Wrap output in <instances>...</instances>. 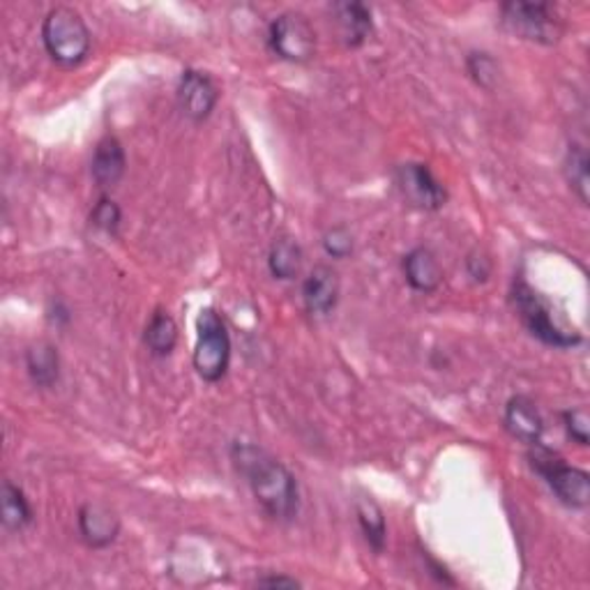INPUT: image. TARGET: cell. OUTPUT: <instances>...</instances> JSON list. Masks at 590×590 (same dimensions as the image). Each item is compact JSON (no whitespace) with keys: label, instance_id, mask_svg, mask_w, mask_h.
<instances>
[{"label":"cell","instance_id":"cell-1","mask_svg":"<svg viewBox=\"0 0 590 590\" xmlns=\"http://www.w3.org/2000/svg\"><path fill=\"white\" fill-rule=\"evenodd\" d=\"M231 461L236 471L250 484L252 494L261 510L273 522L288 524L301 512V489L298 480L275 459L254 442H233Z\"/></svg>","mask_w":590,"mask_h":590},{"label":"cell","instance_id":"cell-2","mask_svg":"<svg viewBox=\"0 0 590 590\" xmlns=\"http://www.w3.org/2000/svg\"><path fill=\"white\" fill-rule=\"evenodd\" d=\"M42 44L46 54L61 67H77L90 54L92 35L77 10L56 6L46 12L42 21Z\"/></svg>","mask_w":590,"mask_h":590},{"label":"cell","instance_id":"cell-3","mask_svg":"<svg viewBox=\"0 0 590 590\" xmlns=\"http://www.w3.org/2000/svg\"><path fill=\"white\" fill-rule=\"evenodd\" d=\"M528 466L547 482L554 496L572 510H583L590 503V476L570 466L556 450L543 446V440L528 446Z\"/></svg>","mask_w":590,"mask_h":590},{"label":"cell","instance_id":"cell-4","mask_svg":"<svg viewBox=\"0 0 590 590\" xmlns=\"http://www.w3.org/2000/svg\"><path fill=\"white\" fill-rule=\"evenodd\" d=\"M510 301L528 335L537 341H543L554 349H572L577 343H581V335L560 328L551 314L549 303L524 280H514Z\"/></svg>","mask_w":590,"mask_h":590},{"label":"cell","instance_id":"cell-5","mask_svg":"<svg viewBox=\"0 0 590 590\" xmlns=\"http://www.w3.org/2000/svg\"><path fill=\"white\" fill-rule=\"evenodd\" d=\"M196 374L206 383H217L227 376L231 364V335L225 318L215 309H201L196 318V347L192 356Z\"/></svg>","mask_w":590,"mask_h":590},{"label":"cell","instance_id":"cell-6","mask_svg":"<svg viewBox=\"0 0 590 590\" xmlns=\"http://www.w3.org/2000/svg\"><path fill=\"white\" fill-rule=\"evenodd\" d=\"M501 23L507 33L545 46L558 44L565 33L558 10L549 3H522V0L503 3Z\"/></svg>","mask_w":590,"mask_h":590},{"label":"cell","instance_id":"cell-7","mask_svg":"<svg viewBox=\"0 0 590 590\" xmlns=\"http://www.w3.org/2000/svg\"><path fill=\"white\" fill-rule=\"evenodd\" d=\"M270 52L286 63L303 65L316 56V31L301 12H282L270 21Z\"/></svg>","mask_w":590,"mask_h":590},{"label":"cell","instance_id":"cell-8","mask_svg":"<svg viewBox=\"0 0 590 590\" xmlns=\"http://www.w3.org/2000/svg\"><path fill=\"white\" fill-rule=\"evenodd\" d=\"M395 185L402 192L404 201L417 210L436 212L448 204V189L442 185L429 164L404 162L395 168Z\"/></svg>","mask_w":590,"mask_h":590},{"label":"cell","instance_id":"cell-9","mask_svg":"<svg viewBox=\"0 0 590 590\" xmlns=\"http://www.w3.org/2000/svg\"><path fill=\"white\" fill-rule=\"evenodd\" d=\"M178 107L192 122H204L219 102V86L208 72L185 69L176 88Z\"/></svg>","mask_w":590,"mask_h":590},{"label":"cell","instance_id":"cell-10","mask_svg":"<svg viewBox=\"0 0 590 590\" xmlns=\"http://www.w3.org/2000/svg\"><path fill=\"white\" fill-rule=\"evenodd\" d=\"M79 535L90 549H107L120 535V516L105 503H86L77 516Z\"/></svg>","mask_w":590,"mask_h":590},{"label":"cell","instance_id":"cell-11","mask_svg":"<svg viewBox=\"0 0 590 590\" xmlns=\"http://www.w3.org/2000/svg\"><path fill=\"white\" fill-rule=\"evenodd\" d=\"M503 427L505 431L520 442H526V446H533V442H539L545 436V420L543 413H539L537 404L526 397V395H514L505 404L503 413Z\"/></svg>","mask_w":590,"mask_h":590},{"label":"cell","instance_id":"cell-12","mask_svg":"<svg viewBox=\"0 0 590 590\" xmlns=\"http://www.w3.org/2000/svg\"><path fill=\"white\" fill-rule=\"evenodd\" d=\"M128 171V155L125 148L116 136H105L102 141H97L92 162H90V176L97 189L109 192L113 189L122 178H125Z\"/></svg>","mask_w":590,"mask_h":590},{"label":"cell","instance_id":"cell-13","mask_svg":"<svg viewBox=\"0 0 590 590\" xmlns=\"http://www.w3.org/2000/svg\"><path fill=\"white\" fill-rule=\"evenodd\" d=\"M339 275L330 265H314L303 282V303L309 314L328 316L339 303Z\"/></svg>","mask_w":590,"mask_h":590},{"label":"cell","instance_id":"cell-14","mask_svg":"<svg viewBox=\"0 0 590 590\" xmlns=\"http://www.w3.org/2000/svg\"><path fill=\"white\" fill-rule=\"evenodd\" d=\"M332 17L341 42L349 48L362 46L369 40V35L374 33L372 10L358 3V0H351V3H335Z\"/></svg>","mask_w":590,"mask_h":590},{"label":"cell","instance_id":"cell-15","mask_svg":"<svg viewBox=\"0 0 590 590\" xmlns=\"http://www.w3.org/2000/svg\"><path fill=\"white\" fill-rule=\"evenodd\" d=\"M402 273L408 286L417 293H436L442 284V267L429 248H413L402 259Z\"/></svg>","mask_w":590,"mask_h":590},{"label":"cell","instance_id":"cell-16","mask_svg":"<svg viewBox=\"0 0 590 590\" xmlns=\"http://www.w3.org/2000/svg\"><path fill=\"white\" fill-rule=\"evenodd\" d=\"M0 503H3V512L0 514H3L6 531L21 533L33 524L35 512L26 496V491H23L19 484H14L12 480H3V489H0Z\"/></svg>","mask_w":590,"mask_h":590},{"label":"cell","instance_id":"cell-17","mask_svg":"<svg viewBox=\"0 0 590 590\" xmlns=\"http://www.w3.org/2000/svg\"><path fill=\"white\" fill-rule=\"evenodd\" d=\"M26 372L31 381L42 390H48L58 383L61 358L54 343H48V341L33 343V347L26 351Z\"/></svg>","mask_w":590,"mask_h":590},{"label":"cell","instance_id":"cell-18","mask_svg":"<svg viewBox=\"0 0 590 590\" xmlns=\"http://www.w3.org/2000/svg\"><path fill=\"white\" fill-rule=\"evenodd\" d=\"M267 270L270 275L280 282H291L298 277L303 270V248L298 244V240L282 236L270 244Z\"/></svg>","mask_w":590,"mask_h":590},{"label":"cell","instance_id":"cell-19","mask_svg":"<svg viewBox=\"0 0 590 590\" xmlns=\"http://www.w3.org/2000/svg\"><path fill=\"white\" fill-rule=\"evenodd\" d=\"M143 343L155 358H168L178 347V326L174 316L164 309H155L151 321L145 324L143 330Z\"/></svg>","mask_w":590,"mask_h":590},{"label":"cell","instance_id":"cell-20","mask_svg":"<svg viewBox=\"0 0 590 590\" xmlns=\"http://www.w3.org/2000/svg\"><path fill=\"white\" fill-rule=\"evenodd\" d=\"M356 516H358V526L367 539V545L372 547L374 554H383L387 545V524H385V514L381 505L374 499L360 496L356 501Z\"/></svg>","mask_w":590,"mask_h":590},{"label":"cell","instance_id":"cell-21","mask_svg":"<svg viewBox=\"0 0 590 590\" xmlns=\"http://www.w3.org/2000/svg\"><path fill=\"white\" fill-rule=\"evenodd\" d=\"M562 174L565 181H568L570 189L575 192L577 199L581 201V206H588L590 201V160H588V151L581 143H570L568 153H565L562 160Z\"/></svg>","mask_w":590,"mask_h":590},{"label":"cell","instance_id":"cell-22","mask_svg":"<svg viewBox=\"0 0 590 590\" xmlns=\"http://www.w3.org/2000/svg\"><path fill=\"white\" fill-rule=\"evenodd\" d=\"M466 72L484 90H494L501 79V67L487 52H471L466 56Z\"/></svg>","mask_w":590,"mask_h":590},{"label":"cell","instance_id":"cell-23","mask_svg":"<svg viewBox=\"0 0 590 590\" xmlns=\"http://www.w3.org/2000/svg\"><path fill=\"white\" fill-rule=\"evenodd\" d=\"M90 225L102 231L105 236H111L116 238L118 231H120V225H122V210L120 206L111 199V196L102 194L100 199H97V204L92 206L90 210Z\"/></svg>","mask_w":590,"mask_h":590},{"label":"cell","instance_id":"cell-24","mask_svg":"<svg viewBox=\"0 0 590 590\" xmlns=\"http://www.w3.org/2000/svg\"><path fill=\"white\" fill-rule=\"evenodd\" d=\"M562 427L570 440H575L577 446L588 448L590 442V413L586 406H575L562 411Z\"/></svg>","mask_w":590,"mask_h":590},{"label":"cell","instance_id":"cell-25","mask_svg":"<svg viewBox=\"0 0 590 590\" xmlns=\"http://www.w3.org/2000/svg\"><path fill=\"white\" fill-rule=\"evenodd\" d=\"M324 252L330 259H349L353 254V233L347 227H332L324 233Z\"/></svg>","mask_w":590,"mask_h":590},{"label":"cell","instance_id":"cell-26","mask_svg":"<svg viewBox=\"0 0 590 590\" xmlns=\"http://www.w3.org/2000/svg\"><path fill=\"white\" fill-rule=\"evenodd\" d=\"M466 273L476 282V284H484L491 273H494V263H491L489 254H484L482 250H473L469 256H466Z\"/></svg>","mask_w":590,"mask_h":590},{"label":"cell","instance_id":"cell-27","mask_svg":"<svg viewBox=\"0 0 590 590\" xmlns=\"http://www.w3.org/2000/svg\"><path fill=\"white\" fill-rule=\"evenodd\" d=\"M256 586H263V588H303V583L298 579L284 577V575L261 577V579H256Z\"/></svg>","mask_w":590,"mask_h":590}]
</instances>
